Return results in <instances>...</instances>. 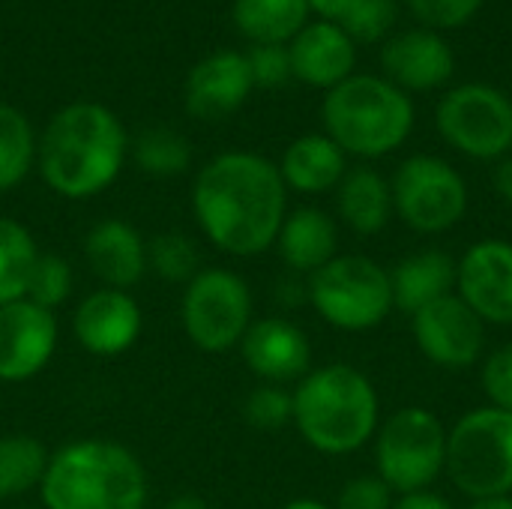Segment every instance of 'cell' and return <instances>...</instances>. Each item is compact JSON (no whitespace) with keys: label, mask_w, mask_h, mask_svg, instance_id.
Listing matches in <instances>:
<instances>
[{"label":"cell","mask_w":512,"mask_h":509,"mask_svg":"<svg viewBox=\"0 0 512 509\" xmlns=\"http://www.w3.org/2000/svg\"><path fill=\"white\" fill-rule=\"evenodd\" d=\"M468 509H512V495L504 498H486V501H471Z\"/></svg>","instance_id":"cell-42"},{"label":"cell","mask_w":512,"mask_h":509,"mask_svg":"<svg viewBox=\"0 0 512 509\" xmlns=\"http://www.w3.org/2000/svg\"><path fill=\"white\" fill-rule=\"evenodd\" d=\"M60 327L54 312L24 300L0 306V381L24 384L54 357Z\"/></svg>","instance_id":"cell-13"},{"label":"cell","mask_w":512,"mask_h":509,"mask_svg":"<svg viewBox=\"0 0 512 509\" xmlns=\"http://www.w3.org/2000/svg\"><path fill=\"white\" fill-rule=\"evenodd\" d=\"M246 369L261 384H297L312 372V342L288 318H255L240 342Z\"/></svg>","instance_id":"cell-15"},{"label":"cell","mask_w":512,"mask_h":509,"mask_svg":"<svg viewBox=\"0 0 512 509\" xmlns=\"http://www.w3.org/2000/svg\"><path fill=\"white\" fill-rule=\"evenodd\" d=\"M300 438L324 456L363 450L381 426V399L369 375L348 363L312 369L291 390Z\"/></svg>","instance_id":"cell-3"},{"label":"cell","mask_w":512,"mask_h":509,"mask_svg":"<svg viewBox=\"0 0 512 509\" xmlns=\"http://www.w3.org/2000/svg\"><path fill=\"white\" fill-rule=\"evenodd\" d=\"M441 138L477 162H498L512 153V99L483 81L459 84L435 108Z\"/></svg>","instance_id":"cell-11"},{"label":"cell","mask_w":512,"mask_h":509,"mask_svg":"<svg viewBox=\"0 0 512 509\" xmlns=\"http://www.w3.org/2000/svg\"><path fill=\"white\" fill-rule=\"evenodd\" d=\"M480 384L492 408L512 411V345H501L483 357Z\"/></svg>","instance_id":"cell-36"},{"label":"cell","mask_w":512,"mask_h":509,"mask_svg":"<svg viewBox=\"0 0 512 509\" xmlns=\"http://www.w3.org/2000/svg\"><path fill=\"white\" fill-rule=\"evenodd\" d=\"M231 15L252 45H288L312 12L306 0H234Z\"/></svg>","instance_id":"cell-25"},{"label":"cell","mask_w":512,"mask_h":509,"mask_svg":"<svg viewBox=\"0 0 512 509\" xmlns=\"http://www.w3.org/2000/svg\"><path fill=\"white\" fill-rule=\"evenodd\" d=\"M243 417L258 432H279L294 420V396L285 387L261 384L246 396Z\"/></svg>","instance_id":"cell-33"},{"label":"cell","mask_w":512,"mask_h":509,"mask_svg":"<svg viewBox=\"0 0 512 509\" xmlns=\"http://www.w3.org/2000/svg\"><path fill=\"white\" fill-rule=\"evenodd\" d=\"M147 270L165 282L186 285L201 270V255L195 240L183 231L156 234L153 240H147Z\"/></svg>","instance_id":"cell-30"},{"label":"cell","mask_w":512,"mask_h":509,"mask_svg":"<svg viewBox=\"0 0 512 509\" xmlns=\"http://www.w3.org/2000/svg\"><path fill=\"white\" fill-rule=\"evenodd\" d=\"M192 213L219 252L255 258L276 246L288 216V186L276 162L249 150H228L195 174Z\"/></svg>","instance_id":"cell-1"},{"label":"cell","mask_w":512,"mask_h":509,"mask_svg":"<svg viewBox=\"0 0 512 509\" xmlns=\"http://www.w3.org/2000/svg\"><path fill=\"white\" fill-rule=\"evenodd\" d=\"M486 327L489 324L459 294H450L411 315V333L420 354L450 372H462L474 363H483Z\"/></svg>","instance_id":"cell-12"},{"label":"cell","mask_w":512,"mask_h":509,"mask_svg":"<svg viewBox=\"0 0 512 509\" xmlns=\"http://www.w3.org/2000/svg\"><path fill=\"white\" fill-rule=\"evenodd\" d=\"M21 509H42V507H21Z\"/></svg>","instance_id":"cell-44"},{"label":"cell","mask_w":512,"mask_h":509,"mask_svg":"<svg viewBox=\"0 0 512 509\" xmlns=\"http://www.w3.org/2000/svg\"><path fill=\"white\" fill-rule=\"evenodd\" d=\"M393 210L417 234L435 237L456 228L471 204L465 177L444 159L417 153L408 156L393 180Z\"/></svg>","instance_id":"cell-10"},{"label":"cell","mask_w":512,"mask_h":509,"mask_svg":"<svg viewBox=\"0 0 512 509\" xmlns=\"http://www.w3.org/2000/svg\"><path fill=\"white\" fill-rule=\"evenodd\" d=\"M444 474L471 501L512 495V411H468L447 432Z\"/></svg>","instance_id":"cell-6"},{"label":"cell","mask_w":512,"mask_h":509,"mask_svg":"<svg viewBox=\"0 0 512 509\" xmlns=\"http://www.w3.org/2000/svg\"><path fill=\"white\" fill-rule=\"evenodd\" d=\"M159 509H210V507H207V501H204V498H198V495H177V498H171L168 504H162Z\"/></svg>","instance_id":"cell-41"},{"label":"cell","mask_w":512,"mask_h":509,"mask_svg":"<svg viewBox=\"0 0 512 509\" xmlns=\"http://www.w3.org/2000/svg\"><path fill=\"white\" fill-rule=\"evenodd\" d=\"M282 509H333V507H327L324 501H315V498H294V501H288Z\"/></svg>","instance_id":"cell-43"},{"label":"cell","mask_w":512,"mask_h":509,"mask_svg":"<svg viewBox=\"0 0 512 509\" xmlns=\"http://www.w3.org/2000/svg\"><path fill=\"white\" fill-rule=\"evenodd\" d=\"M306 300L336 330L366 333L396 309L390 270L366 255H336L306 279Z\"/></svg>","instance_id":"cell-7"},{"label":"cell","mask_w":512,"mask_h":509,"mask_svg":"<svg viewBox=\"0 0 512 509\" xmlns=\"http://www.w3.org/2000/svg\"><path fill=\"white\" fill-rule=\"evenodd\" d=\"M495 192L501 195V201L512 207V153L510 156H504V159H498V165H495Z\"/></svg>","instance_id":"cell-40"},{"label":"cell","mask_w":512,"mask_h":509,"mask_svg":"<svg viewBox=\"0 0 512 509\" xmlns=\"http://www.w3.org/2000/svg\"><path fill=\"white\" fill-rule=\"evenodd\" d=\"M255 81L243 51H213L201 57L183 84V105L195 120H225L246 105Z\"/></svg>","instance_id":"cell-16"},{"label":"cell","mask_w":512,"mask_h":509,"mask_svg":"<svg viewBox=\"0 0 512 509\" xmlns=\"http://www.w3.org/2000/svg\"><path fill=\"white\" fill-rule=\"evenodd\" d=\"M246 60H249V72H252L255 87L276 90L294 78L288 45H252V51H246Z\"/></svg>","instance_id":"cell-35"},{"label":"cell","mask_w":512,"mask_h":509,"mask_svg":"<svg viewBox=\"0 0 512 509\" xmlns=\"http://www.w3.org/2000/svg\"><path fill=\"white\" fill-rule=\"evenodd\" d=\"M486 0H408L411 15L429 30H456L468 24Z\"/></svg>","instance_id":"cell-34"},{"label":"cell","mask_w":512,"mask_h":509,"mask_svg":"<svg viewBox=\"0 0 512 509\" xmlns=\"http://www.w3.org/2000/svg\"><path fill=\"white\" fill-rule=\"evenodd\" d=\"M447 426L429 408H402L375 435V474L396 492L432 489L447 471Z\"/></svg>","instance_id":"cell-9"},{"label":"cell","mask_w":512,"mask_h":509,"mask_svg":"<svg viewBox=\"0 0 512 509\" xmlns=\"http://www.w3.org/2000/svg\"><path fill=\"white\" fill-rule=\"evenodd\" d=\"M51 453L33 435H0V501L39 492Z\"/></svg>","instance_id":"cell-26"},{"label":"cell","mask_w":512,"mask_h":509,"mask_svg":"<svg viewBox=\"0 0 512 509\" xmlns=\"http://www.w3.org/2000/svg\"><path fill=\"white\" fill-rule=\"evenodd\" d=\"M393 509H453V504L432 489H420V492L396 495V507Z\"/></svg>","instance_id":"cell-38"},{"label":"cell","mask_w":512,"mask_h":509,"mask_svg":"<svg viewBox=\"0 0 512 509\" xmlns=\"http://www.w3.org/2000/svg\"><path fill=\"white\" fill-rule=\"evenodd\" d=\"M84 261L102 288L129 291L147 270V240L126 219H102L84 237Z\"/></svg>","instance_id":"cell-20"},{"label":"cell","mask_w":512,"mask_h":509,"mask_svg":"<svg viewBox=\"0 0 512 509\" xmlns=\"http://www.w3.org/2000/svg\"><path fill=\"white\" fill-rule=\"evenodd\" d=\"M75 342L93 357H120L144 333V312L129 291L99 288L87 294L72 315Z\"/></svg>","instance_id":"cell-14"},{"label":"cell","mask_w":512,"mask_h":509,"mask_svg":"<svg viewBox=\"0 0 512 509\" xmlns=\"http://www.w3.org/2000/svg\"><path fill=\"white\" fill-rule=\"evenodd\" d=\"M279 174L288 192H300V195L336 192V186L348 174V156L330 135L309 132L285 147L279 159Z\"/></svg>","instance_id":"cell-22"},{"label":"cell","mask_w":512,"mask_h":509,"mask_svg":"<svg viewBox=\"0 0 512 509\" xmlns=\"http://www.w3.org/2000/svg\"><path fill=\"white\" fill-rule=\"evenodd\" d=\"M291 72L297 81L330 90L354 75L357 45L336 21H309L291 42H288Z\"/></svg>","instance_id":"cell-19"},{"label":"cell","mask_w":512,"mask_h":509,"mask_svg":"<svg viewBox=\"0 0 512 509\" xmlns=\"http://www.w3.org/2000/svg\"><path fill=\"white\" fill-rule=\"evenodd\" d=\"M129 159V135L102 102L63 105L39 135L36 168L45 186L66 201H90L120 177Z\"/></svg>","instance_id":"cell-2"},{"label":"cell","mask_w":512,"mask_h":509,"mask_svg":"<svg viewBox=\"0 0 512 509\" xmlns=\"http://www.w3.org/2000/svg\"><path fill=\"white\" fill-rule=\"evenodd\" d=\"M456 294L486 324L512 327V243L507 240L474 243L459 261Z\"/></svg>","instance_id":"cell-17"},{"label":"cell","mask_w":512,"mask_h":509,"mask_svg":"<svg viewBox=\"0 0 512 509\" xmlns=\"http://www.w3.org/2000/svg\"><path fill=\"white\" fill-rule=\"evenodd\" d=\"M399 18L396 0H354V6L339 18V27L351 36L354 45H369L393 36Z\"/></svg>","instance_id":"cell-31"},{"label":"cell","mask_w":512,"mask_h":509,"mask_svg":"<svg viewBox=\"0 0 512 509\" xmlns=\"http://www.w3.org/2000/svg\"><path fill=\"white\" fill-rule=\"evenodd\" d=\"M381 66H384V78L411 96V93H429L444 87L453 78L456 54L438 30L414 27L384 42Z\"/></svg>","instance_id":"cell-18"},{"label":"cell","mask_w":512,"mask_h":509,"mask_svg":"<svg viewBox=\"0 0 512 509\" xmlns=\"http://www.w3.org/2000/svg\"><path fill=\"white\" fill-rule=\"evenodd\" d=\"M39 135L27 114L9 102H0V192L21 186L36 168Z\"/></svg>","instance_id":"cell-28"},{"label":"cell","mask_w":512,"mask_h":509,"mask_svg":"<svg viewBox=\"0 0 512 509\" xmlns=\"http://www.w3.org/2000/svg\"><path fill=\"white\" fill-rule=\"evenodd\" d=\"M336 207H339V219L354 234L375 237L390 225L396 213L390 180L369 165L348 168V174L336 186Z\"/></svg>","instance_id":"cell-24"},{"label":"cell","mask_w":512,"mask_h":509,"mask_svg":"<svg viewBox=\"0 0 512 509\" xmlns=\"http://www.w3.org/2000/svg\"><path fill=\"white\" fill-rule=\"evenodd\" d=\"M396 492L378 474H360L348 480L336 498L333 509H393Z\"/></svg>","instance_id":"cell-37"},{"label":"cell","mask_w":512,"mask_h":509,"mask_svg":"<svg viewBox=\"0 0 512 509\" xmlns=\"http://www.w3.org/2000/svg\"><path fill=\"white\" fill-rule=\"evenodd\" d=\"M72 267L63 255L54 252H42L33 273H30V285H27V300L54 312L57 306H63L72 294Z\"/></svg>","instance_id":"cell-32"},{"label":"cell","mask_w":512,"mask_h":509,"mask_svg":"<svg viewBox=\"0 0 512 509\" xmlns=\"http://www.w3.org/2000/svg\"><path fill=\"white\" fill-rule=\"evenodd\" d=\"M309 3V12H315L321 21H336L354 6V0H306Z\"/></svg>","instance_id":"cell-39"},{"label":"cell","mask_w":512,"mask_h":509,"mask_svg":"<svg viewBox=\"0 0 512 509\" xmlns=\"http://www.w3.org/2000/svg\"><path fill=\"white\" fill-rule=\"evenodd\" d=\"M459 261L441 249H423L402 258L390 270L393 303L405 315H417L420 309L456 294Z\"/></svg>","instance_id":"cell-23"},{"label":"cell","mask_w":512,"mask_h":509,"mask_svg":"<svg viewBox=\"0 0 512 509\" xmlns=\"http://www.w3.org/2000/svg\"><path fill=\"white\" fill-rule=\"evenodd\" d=\"M39 255L42 252L30 228L12 216H0V306L27 297L30 273Z\"/></svg>","instance_id":"cell-27"},{"label":"cell","mask_w":512,"mask_h":509,"mask_svg":"<svg viewBox=\"0 0 512 509\" xmlns=\"http://www.w3.org/2000/svg\"><path fill=\"white\" fill-rule=\"evenodd\" d=\"M255 321V300L249 282L228 267H201L180 297V327L186 339L204 354H225L240 348Z\"/></svg>","instance_id":"cell-8"},{"label":"cell","mask_w":512,"mask_h":509,"mask_svg":"<svg viewBox=\"0 0 512 509\" xmlns=\"http://www.w3.org/2000/svg\"><path fill=\"white\" fill-rule=\"evenodd\" d=\"M321 123L345 156L381 159L408 141L414 102L384 75H351L324 93Z\"/></svg>","instance_id":"cell-5"},{"label":"cell","mask_w":512,"mask_h":509,"mask_svg":"<svg viewBox=\"0 0 512 509\" xmlns=\"http://www.w3.org/2000/svg\"><path fill=\"white\" fill-rule=\"evenodd\" d=\"M273 249L288 270L312 276L339 255V225L321 207L288 210Z\"/></svg>","instance_id":"cell-21"},{"label":"cell","mask_w":512,"mask_h":509,"mask_svg":"<svg viewBox=\"0 0 512 509\" xmlns=\"http://www.w3.org/2000/svg\"><path fill=\"white\" fill-rule=\"evenodd\" d=\"M147 471L141 459L102 438H84L51 453L39 483L42 509H144Z\"/></svg>","instance_id":"cell-4"},{"label":"cell","mask_w":512,"mask_h":509,"mask_svg":"<svg viewBox=\"0 0 512 509\" xmlns=\"http://www.w3.org/2000/svg\"><path fill=\"white\" fill-rule=\"evenodd\" d=\"M129 159L150 177H180L192 165V144L168 126H150L129 141Z\"/></svg>","instance_id":"cell-29"}]
</instances>
